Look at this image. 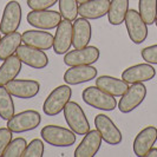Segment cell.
Instances as JSON below:
<instances>
[{"instance_id":"cell-1","label":"cell","mask_w":157,"mask_h":157,"mask_svg":"<svg viewBox=\"0 0 157 157\" xmlns=\"http://www.w3.org/2000/svg\"><path fill=\"white\" fill-rule=\"evenodd\" d=\"M71 96H72V90L69 86V84L59 85L53 89L44 102L43 105L44 113L50 117L59 115L64 110L65 105L70 102Z\"/></svg>"},{"instance_id":"cell-2","label":"cell","mask_w":157,"mask_h":157,"mask_svg":"<svg viewBox=\"0 0 157 157\" xmlns=\"http://www.w3.org/2000/svg\"><path fill=\"white\" fill-rule=\"evenodd\" d=\"M63 112L67 125L76 135L84 136L90 131V123L78 103L70 101L65 105Z\"/></svg>"},{"instance_id":"cell-3","label":"cell","mask_w":157,"mask_h":157,"mask_svg":"<svg viewBox=\"0 0 157 157\" xmlns=\"http://www.w3.org/2000/svg\"><path fill=\"white\" fill-rule=\"evenodd\" d=\"M43 141L52 147H71L76 143V134L71 130L59 125H46L40 131Z\"/></svg>"},{"instance_id":"cell-4","label":"cell","mask_w":157,"mask_h":157,"mask_svg":"<svg viewBox=\"0 0 157 157\" xmlns=\"http://www.w3.org/2000/svg\"><path fill=\"white\" fill-rule=\"evenodd\" d=\"M82 98L87 105L103 111H113L117 106L116 98L98 86H89L82 92Z\"/></svg>"},{"instance_id":"cell-5","label":"cell","mask_w":157,"mask_h":157,"mask_svg":"<svg viewBox=\"0 0 157 157\" xmlns=\"http://www.w3.org/2000/svg\"><path fill=\"white\" fill-rule=\"evenodd\" d=\"M41 122V116L38 111L26 110L19 113H14V116L7 121V128L16 134H23L26 131L34 130L39 126Z\"/></svg>"},{"instance_id":"cell-6","label":"cell","mask_w":157,"mask_h":157,"mask_svg":"<svg viewBox=\"0 0 157 157\" xmlns=\"http://www.w3.org/2000/svg\"><path fill=\"white\" fill-rule=\"evenodd\" d=\"M147 97V87L143 83L131 84V86L122 94L118 102V109L122 113H130L137 109Z\"/></svg>"},{"instance_id":"cell-7","label":"cell","mask_w":157,"mask_h":157,"mask_svg":"<svg viewBox=\"0 0 157 157\" xmlns=\"http://www.w3.org/2000/svg\"><path fill=\"white\" fill-rule=\"evenodd\" d=\"M125 27L128 36L134 44H142L148 38V25L142 19L141 14L136 10H129L125 17Z\"/></svg>"},{"instance_id":"cell-8","label":"cell","mask_w":157,"mask_h":157,"mask_svg":"<svg viewBox=\"0 0 157 157\" xmlns=\"http://www.w3.org/2000/svg\"><path fill=\"white\" fill-rule=\"evenodd\" d=\"M27 23L31 26L40 30H53L57 29L59 23L63 20V17L59 12L51 10H32L26 17Z\"/></svg>"},{"instance_id":"cell-9","label":"cell","mask_w":157,"mask_h":157,"mask_svg":"<svg viewBox=\"0 0 157 157\" xmlns=\"http://www.w3.org/2000/svg\"><path fill=\"white\" fill-rule=\"evenodd\" d=\"M21 17H23V11H21L20 4L17 0L8 1L4 8L1 21H0L1 33L8 34V33L18 31L21 23Z\"/></svg>"},{"instance_id":"cell-10","label":"cell","mask_w":157,"mask_h":157,"mask_svg":"<svg viewBox=\"0 0 157 157\" xmlns=\"http://www.w3.org/2000/svg\"><path fill=\"white\" fill-rule=\"evenodd\" d=\"M101 52L96 46H85L82 48H75L69 51L64 56V64L67 66L77 65H92L98 62Z\"/></svg>"},{"instance_id":"cell-11","label":"cell","mask_w":157,"mask_h":157,"mask_svg":"<svg viewBox=\"0 0 157 157\" xmlns=\"http://www.w3.org/2000/svg\"><path fill=\"white\" fill-rule=\"evenodd\" d=\"M94 125L105 143L110 145H118L119 143H122V132L109 116L103 113L97 115L94 117Z\"/></svg>"},{"instance_id":"cell-12","label":"cell","mask_w":157,"mask_h":157,"mask_svg":"<svg viewBox=\"0 0 157 157\" xmlns=\"http://www.w3.org/2000/svg\"><path fill=\"white\" fill-rule=\"evenodd\" d=\"M16 55L19 57L21 63L30 66L36 70L45 69L48 65V57L47 55L39 48L29 46V45H20L16 51Z\"/></svg>"},{"instance_id":"cell-13","label":"cell","mask_w":157,"mask_h":157,"mask_svg":"<svg viewBox=\"0 0 157 157\" xmlns=\"http://www.w3.org/2000/svg\"><path fill=\"white\" fill-rule=\"evenodd\" d=\"M5 86L13 97L21 98V99L33 98L40 91L39 82L33 79H13Z\"/></svg>"},{"instance_id":"cell-14","label":"cell","mask_w":157,"mask_h":157,"mask_svg":"<svg viewBox=\"0 0 157 157\" xmlns=\"http://www.w3.org/2000/svg\"><path fill=\"white\" fill-rule=\"evenodd\" d=\"M156 76L155 67L149 63L136 64L128 67L122 73V79L125 80L128 84H136V83H144L149 82Z\"/></svg>"},{"instance_id":"cell-15","label":"cell","mask_w":157,"mask_h":157,"mask_svg":"<svg viewBox=\"0 0 157 157\" xmlns=\"http://www.w3.org/2000/svg\"><path fill=\"white\" fill-rule=\"evenodd\" d=\"M98 70L91 65H77L70 66L64 73V82L69 85H78L96 79Z\"/></svg>"},{"instance_id":"cell-16","label":"cell","mask_w":157,"mask_h":157,"mask_svg":"<svg viewBox=\"0 0 157 157\" xmlns=\"http://www.w3.org/2000/svg\"><path fill=\"white\" fill-rule=\"evenodd\" d=\"M103 138L98 130H90L84 135L82 142L75 150V157H94L101 149Z\"/></svg>"},{"instance_id":"cell-17","label":"cell","mask_w":157,"mask_h":157,"mask_svg":"<svg viewBox=\"0 0 157 157\" xmlns=\"http://www.w3.org/2000/svg\"><path fill=\"white\" fill-rule=\"evenodd\" d=\"M72 46V24L63 19L57 26L53 38V50L57 55H65Z\"/></svg>"},{"instance_id":"cell-18","label":"cell","mask_w":157,"mask_h":157,"mask_svg":"<svg viewBox=\"0 0 157 157\" xmlns=\"http://www.w3.org/2000/svg\"><path fill=\"white\" fill-rule=\"evenodd\" d=\"M157 141V128L154 125H149L137 134L135 137L134 144V152L136 156L144 157L145 154L149 151Z\"/></svg>"},{"instance_id":"cell-19","label":"cell","mask_w":157,"mask_h":157,"mask_svg":"<svg viewBox=\"0 0 157 157\" xmlns=\"http://www.w3.org/2000/svg\"><path fill=\"white\" fill-rule=\"evenodd\" d=\"M53 38L55 36L46 32V30H27L21 34V40L25 45L43 51H47L53 47Z\"/></svg>"},{"instance_id":"cell-20","label":"cell","mask_w":157,"mask_h":157,"mask_svg":"<svg viewBox=\"0 0 157 157\" xmlns=\"http://www.w3.org/2000/svg\"><path fill=\"white\" fill-rule=\"evenodd\" d=\"M92 37V27L89 19L77 18L72 24V46L75 48H82L89 45Z\"/></svg>"},{"instance_id":"cell-21","label":"cell","mask_w":157,"mask_h":157,"mask_svg":"<svg viewBox=\"0 0 157 157\" xmlns=\"http://www.w3.org/2000/svg\"><path fill=\"white\" fill-rule=\"evenodd\" d=\"M110 2L111 0H89L84 4H79V16L89 20L101 19L104 16H108Z\"/></svg>"},{"instance_id":"cell-22","label":"cell","mask_w":157,"mask_h":157,"mask_svg":"<svg viewBox=\"0 0 157 157\" xmlns=\"http://www.w3.org/2000/svg\"><path fill=\"white\" fill-rule=\"evenodd\" d=\"M96 86L102 89L113 97H122V94L129 89V84L123 79L111 77V76H101L96 79Z\"/></svg>"},{"instance_id":"cell-23","label":"cell","mask_w":157,"mask_h":157,"mask_svg":"<svg viewBox=\"0 0 157 157\" xmlns=\"http://www.w3.org/2000/svg\"><path fill=\"white\" fill-rule=\"evenodd\" d=\"M21 60L18 56H10L0 66V85H6L11 80L17 78L21 71Z\"/></svg>"},{"instance_id":"cell-24","label":"cell","mask_w":157,"mask_h":157,"mask_svg":"<svg viewBox=\"0 0 157 157\" xmlns=\"http://www.w3.org/2000/svg\"><path fill=\"white\" fill-rule=\"evenodd\" d=\"M21 34L19 32H12L5 34L0 39V60H5L10 56L14 55L18 47L21 45Z\"/></svg>"},{"instance_id":"cell-25","label":"cell","mask_w":157,"mask_h":157,"mask_svg":"<svg viewBox=\"0 0 157 157\" xmlns=\"http://www.w3.org/2000/svg\"><path fill=\"white\" fill-rule=\"evenodd\" d=\"M128 11H129V0H111L108 12L109 23L113 26L124 23Z\"/></svg>"},{"instance_id":"cell-26","label":"cell","mask_w":157,"mask_h":157,"mask_svg":"<svg viewBox=\"0 0 157 157\" xmlns=\"http://www.w3.org/2000/svg\"><path fill=\"white\" fill-rule=\"evenodd\" d=\"M12 97L5 85H0V117L5 121L14 116L16 108Z\"/></svg>"},{"instance_id":"cell-27","label":"cell","mask_w":157,"mask_h":157,"mask_svg":"<svg viewBox=\"0 0 157 157\" xmlns=\"http://www.w3.org/2000/svg\"><path fill=\"white\" fill-rule=\"evenodd\" d=\"M138 12L147 25L155 24L157 18V0H140Z\"/></svg>"},{"instance_id":"cell-28","label":"cell","mask_w":157,"mask_h":157,"mask_svg":"<svg viewBox=\"0 0 157 157\" xmlns=\"http://www.w3.org/2000/svg\"><path fill=\"white\" fill-rule=\"evenodd\" d=\"M59 2V13L63 19L75 21L78 17V1L77 0H58Z\"/></svg>"},{"instance_id":"cell-29","label":"cell","mask_w":157,"mask_h":157,"mask_svg":"<svg viewBox=\"0 0 157 157\" xmlns=\"http://www.w3.org/2000/svg\"><path fill=\"white\" fill-rule=\"evenodd\" d=\"M27 147V142L23 137H17L10 142L2 156L5 157H23V154Z\"/></svg>"},{"instance_id":"cell-30","label":"cell","mask_w":157,"mask_h":157,"mask_svg":"<svg viewBox=\"0 0 157 157\" xmlns=\"http://www.w3.org/2000/svg\"><path fill=\"white\" fill-rule=\"evenodd\" d=\"M44 142L39 138H33L26 147L23 157H41L44 156Z\"/></svg>"},{"instance_id":"cell-31","label":"cell","mask_w":157,"mask_h":157,"mask_svg":"<svg viewBox=\"0 0 157 157\" xmlns=\"http://www.w3.org/2000/svg\"><path fill=\"white\" fill-rule=\"evenodd\" d=\"M141 56L145 63H149L151 65H157V44L147 46L142 50Z\"/></svg>"},{"instance_id":"cell-32","label":"cell","mask_w":157,"mask_h":157,"mask_svg":"<svg viewBox=\"0 0 157 157\" xmlns=\"http://www.w3.org/2000/svg\"><path fill=\"white\" fill-rule=\"evenodd\" d=\"M12 131L6 128H0V157H2L6 148L8 147L10 142L12 141Z\"/></svg>"},{"instance_id":"cell-33","label":"cell","mask_w":157,"mask_h":157,"mask_svg":"<svg viewBox=\"0 0 157 157\" xmlns=\"http://www.w3.org/2000/svg\"><path fill=\"white\" fill-rule=\"evenodd\" d=\"M56 2H58V0H27V6L31 10H48L56 5Z\"/></svg>"},{"instance_id":"cell-34","label":"cell","mask_w":157,"mask_h":157,"mask_svg":"<svg viewBox=\"0 0 157 157\" xmlns=\"http://www.w3.org/2000/svg\"><path fill=\"white\" fill-rule=\"evenodd\" d=\"M144 157H157V148H151V149L145 154V156Z\"/></svg>"},{"instance_id":"cell-35","label":"cell","mask_w":157,"mask_h":157,"mask_svg":"<svg viewBox=\"0 0 157 157\" xmlns=\"http://www.w3.org/2000/svg\"><path fill=\"white\" fill-rule=\"evenodd\" d=\"M77 1H78V4H84V2H86L89 0H77Z\"/></svg>"},{"instance_id":"cell-36","label":"cell","mask_w":157,"mask_h":157,"mask_svg":"<svg viewBox=\"0 0 157 157\" xmlns=\"http://www.w3.org/2000/svg\"><path fill=\"white\" fill-rule=\"evenodd\" d=\"M0 39H1V30H0Z\"/></svg>"},{"instance_id":"cell-37","label":"cell","mask_w":157,"mask_h":157,"mask_svg":"<svg viewBox=\"0 0 157 157\" xmlns=\"http://www.w3.org/2000/svg\"><path fill=\"white\" fill-rule=\"evenodd\" d=\"M155 24H156V26H157V18H156V21H155Z\"/></svg>"}]
</instances>
